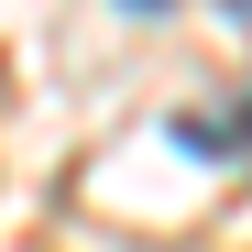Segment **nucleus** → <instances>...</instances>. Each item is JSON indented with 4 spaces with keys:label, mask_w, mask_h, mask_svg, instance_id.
Instances as JSON below:
<instances>
[{
    "label": "nucleus",
    "mask_w": 252,
    "mask_h": 252,
    "mask_svg": "<svg viewBox=\"0 0 252 252\" xmlns=\"http://www.w3.org/2000/svg\"><path fill=\"white\" fill-rule=\"evenodd\" d=\"M132 11H154V0H132Z\"/></svg>",
    "instance_id": "f257e3e1"
}]
</instances>
